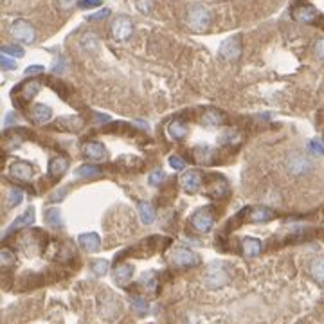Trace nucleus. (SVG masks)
<instances>
[{"instance_id": "24", "label": "nucleus", "mask_w": 324, "mask_h": 324, "mask_svg": "<svg viewBox=\"0 0 324 324\" xmlns=\"http://www.w3.org/2000/svg\"><path fill=\"white\" fill-rule=\"evenodd\" d=\"M43 218L47 221V225H51L52 229H58L61 225V211L58 207H49L43 211Z\"/></svg>"}, {"instance_id": "1", "label": "nucleus", "mask_w": 324, "mask_h": 324, "mask_svg": "<svg viewBox=\"0 0 324 324\" xmlns=\"http://www.w3.org/2000/svg\"><path fill=\"white\" fill-rule=\"evenodd\" d=\"M186 22H188L189 29L197 31V33H202V31H207L209 25H211V13L204 5H193L188 11Z\"/></svg>"}, {"instance_id": "35", "label": "nucleus", "mask_w": 324, "mask_h": 324, "mask_svg": "<svg viewBox=\"0 0 324 324\" xmlns=\"http://www.w3.org/2000/svg\"><path fill=\"white\" fill-rule=\"evenodd\" d=\"M81 43H83V47H87V49H96L98 47V38H96L94 33H89L81 38Z\"/></svg>"}, {"instance_id": "6", "label": "nucleus", "mask_w": 324, "mask_h": 324, "mask_svg": "<svg viewBox=\"0 0 324 324\" xmlns=\"http://www.w3.org/2000/svg\"><path fill=\"white\" fill-rule=\"evenodd\" d=\"M7 175L11 179L18 180V182H29L33 179L34 169L31 164L24 162V160H16V162H11L9 168H7Z\"/></svg>"}, {"instance_id": "13", "label": "nucleus", "mask_w": 324, "mask_h": 324, "mask_svg": "<svg viewBox=\"0 0 324 324\" xmlns=\"http://www.w3.org/2000/svg\"><path fill=\"white\" fill-rule=\"evenodd\" d=\"M83 155L87 157L89 160H103L107 157V150H105V146L98 141H89L83 144Z\"/></svg>"}, {"instance_id": "3", "label": "nucleus", "mask_w": 324, "mask_h": 324, "mask_svg": "<svg viewBox=\"0 0 324 324\" xmlns=\"http://www.w3.org/2000/svg\"><path fill=\"white\" fill-rule=\"evenodd\" d=\"M9 33H11V36L16 40V42L25 43V45L33 43L34 40H36L34 27L29 24V22H25V20H16V22H13V25H11V29H9Z\"/></svg>"}, {"instance_id": "39", "label": "nucleus", "mask_w": 324, "mask_h": 324, "mask_svg": "<svg viewBox=\"0 0 324 324\" xmlns=\"http://www.w3.org/2000/svg\"><path fill=\"white\" fill-rule=\"evenodd\" d=\"M16 67V61L11 60V58H7L5 54H2V69H5V71H11V69H14Z\"/></svg>"}, {"instance_id": "12", "label": "nucleus", "mask_w": 324, "mask_h": 324, "mask_svg": "<svg viewBox=\"0 0 324 324\" xmlns=\"http://www.w3.org/2000/svg\"><path fill=\"white\" fill-rule=\"evenodd\" d=\"M180 186L189 193L198 191V189L202 188V175L198 173V171H195V169L186 171V173L180 177Z\"/></svg>"}, {"instance_id": "8", "label": "nucleus", "mask_w": 324, "mask_h": 324, "mask_svg": "<svg viewBox=\"0 0 324 324\" xmlns=\"http://www.w3.org/2000/svg\"><path fill=\"white\" fill-rule=\"evenodd\" d=\"M191 225L195 230L206 234V232H209V230L213 229V225H215V216L207 211V209H200V211H197L191 216Z\"/></svg>"}, {"instance_id": "40", "label": "nucleus", "mask_w": 324, "mask_h": 324, "mask_svg": "<svg viewBox=\"0 0 324 324\" xmlns=\"http://www.w3.org/2000/svg\"><path fill=\"white\" fill-rule=\"evenodd\" d=\"M315 54H317L319 60L324 61V38L317 40V43H315Z\"/></svg>"}, {"instance_id": "22", "label": "nucleus", "mask_w": 324, "mask_h": 324, "mask_svg": "<svg viewBox=\"0 0 324 324\" xmlns=\"http://www.w3.org/2000/svg\"><path fill=\"white\" fill-rule=\"evenodd\" d=\"M137 211H139V216H141L142 223H146V225H151V223L155 221V209H153L148 202L137 204Z\"/></svg>"}, {"instance_id": "31", "label": "nucleus", "mask_w": 324, "mask_h": 324, "mask_svg": "<svg viewBox=\"0 0 324 324\" xmlns=\"http://www.w3.org/2000/svg\"><path fill=\"white\" fill-rule=\"evenodd\" d=\"M22 198H24V195H22L20 189H11L9 195H7V207L18 206V204L22 202Z\"/></svg>"}, {"instance_id": "26", "label": "nucleus", "mask_w": 324, "mask_h": 324, "mask_svg": "<svg viewBox=\"0 0 324 324\" xmlns=\"http://www.w3.org/2000/svg\"><path fill=\"white\" fill-rule=\"evenodd\" d=\"M240 133L236 132V130H230V128H227V130H223V132L218 135V142L220 144H227V146H232V144H238L240 142Z\"/></svg>"}, {"instance_id": "45", "label": "nucleus", "mask_w": 324, "mask_h": 324, "mask_svg": "<svg viewBox=\"0 0 324 324\" xmlns=\"http://www.w3.org/2000/svg\"><path fill=\"white\" fill-rule=\"evenodd\" d=\"M11 122H13V113H7V119H5V126H9Z\"/></svg>"}, {"instance_id": "33", "label": "nucleus", "mask_w": 324, "mask_h": 324, "mask_svg": "<svg viewBox=\"0 0 324 324\" xmlns=\"http://www.w3.org/2000/svg\"><path fill=\"white\" fill-rule=\"evenodd\" d=\"M135 7L142 14H150L153 9V0H135Z\"/></svg>"}, {"instance_id": "19", "label": "nucleus", "mask_w": 324, "mask_h": 324, "mask_svg": "<svg viewBox=\"0 0 324 324\" xmlns=\"http://www.w3.org/2000/svg\"><path fill=\"white\" fill-rule=\"evenodd\" d=\"M33 220H34V209L31 207V209H27V211H25L22 216H18V218H16V221H13V223H11L9 229L5 230V236L13 234L16 229H22V227L31 225V223H33Z\"/></svg>"}, {"instance_id": "17", "label": "nucleus", "mask_w": 324, "mask_h": 324, "mask_svg": "<svg viewBox=\"0 0 324 324\" xmlns=\"http://www.w3.org/2000/svg\"><path fill=\"white\" fill-rule=\"evenodd\" d=\"M31 117H33L38 124H43V122H47L49 119L52 117V108L45 103L34 105L33 110H31Z\"/></svg>"}, {"instance_id": "10", "label": "nucleus", "mask_w": 324, "mask_h": 324, "mask_svg": "<svg viewBox=\"0 0 324 324\" xmlns=\"http://www.w3.org/2000/svg\"><path fill=\"white\" fill-rule=\"evenodd\" d=\"M243 215L249 218L250 223H265V221H270L274 220V211L272 209H268V207H252V209H245Z\"/></svg>"}, {"instance_id": "4", "label": "nucleus", "mask_w": 324, "mask_h": 324, "mask_svg": "<svg viewBox=\"0 0 324 324\" xmlns=\"http://www.w3.org/2000/svg\"><path fill=\"white\" fill-rule=\"evenodd\" d=\"M112 38L115 42H124L128 38L132 36L133 33V22L128 16H117V18L112 22Z\"/></svg>"}, {"instance_id": "29", "label": "nucleus", "mask_w": 324, "mask_h": 324, "mask_svg": "<svg viewBox=\"0 0 324 324\" xmlns=\"http://www.w3.org/2000/svg\"><path fill=\"white\" fill-rule=\"evenodd\" d=\"M99 173H101L99 168L89 166V164H85V166H81V168L76 169V175H78V177H96V175H99Z\"/></svg>"}, {"instance_id": "2", "label": "nucleus", "mask_w": 324, "mask_h": 324, "mask_svg": "<svg viewBox=\"0 0 324 324\" xmlns=\"http://www.w3.org/2000/svg\"><path fill=\"white\" fill-rule=\"evenodd\" d=\"M204 281L209 288H221L223 285H227L229 281V274L223 268V265L220 263H211L206 268V274H204Z\"/></svg>"}, {"instance_id": "5", "label": "nucleus", "mask_w": 324, "mask_h": 324, "mask_svg": "<svg viewBox=\"0 0 324 324\" xmlns=\"http://www.w3.org/2000/svg\"><path fill=\"white\" fill-rule=\"evenodd\" d=\"M171 261L177 267H195L200 263V258L197 252H193L188 247H175L171 252Z\"/></svg>"}, {"instance_id": "28", "label": "nucleus", "mask_w": 324, "mask_h": 324, "mask_svg": "<svg viewBox=\"0 0 324 324\" xmlns=\"http://www.w3.org/2000/svg\"><path fill=\"white\" fill-rule=\"evenodd\" d=\"M308 151L315 157H323L324 155V142L319 141V139H312V141H308Z\"/></svg>"}, {"instance_id": "16", "label": "nucleus", "mask_w": 324, "mask_h": 324, "mask_svg": "<svg viewBox=\"0 0 324 324\" xmlns=\"http://www.w3.org/2000/svg\"><path fill=\"white\" fill-rule=\"evenodd\" d=\"M193 159L197 164H213L215 162V151L209 146H198L193 150Z\"/></svg>"}, {"instance_id": "20", "label": "nucleus", "mask_w": 324, "mask_h": 324, "mask_svg": "<svg viewBox=\"0 0 324 324\" xmlns=\"http://www.w3.org/2000/svg\"><path fill=\"white\" fill-rule=\"evenodd\" d=\"M168 133L173 141H182L184 137L188 135V124L182 122L180 119H175L168 124Z\"/></svg>"}, {"instance_id": "23", "label": "nucleus", "mask_w": 324, "mask_h": 324, "mask_svg": "<svg viewBox=\"0 0 324 324\" xmlns=\"http://www.w3.org/2000/svg\"><path fill=\"white\" fill-rule=\"evenodd\" d=\"M223 122V115H221V112H218V110H215V108H209V110H206L202 115V124H206V126H218V124H221Z\"/></svg>"}, {"instance_id": "14", "label": "nucleus", "mask_w": 324, "mask_h": 324, "mask_svg": "<svg viewBox=\"0 0 324 324\" xmlns=\"http://www.w3.org/2000/svg\"><path fill=\"white\" fill-rule=\"evenodd\" d=\"M132 276H133V267L128 263H121L117 267L113 268V279L117 285H128V283L132 281Z\"/></svg>"}, {"instance_id": "32", "label": "nucleus", "mask_w": 324, "mask_h": 324, "mask_svg": "<svg viewBox=\"0 0 324 324\" xmlns=\"http://www.w3.org/2000/svg\"><path fill=\"white\" fill-rule=\"evenodd\" d=\"M2 52H4L5 56H13V58L24 56V49L16 47V45H5V47H2Z\"/></svg>"}, {"instance_id": "38", "label": "nucleus", "mask_w": 324, "mask_h": 324, "mask_svg": "<svg viewBox=\"0 0 324 324\" xmlns=\"http://www.w3.org/2000/svg\"><path fill=\"white\" fill-rule=\"evenodd\" d=\"M78 5H80L81 9H92V7L101 5V0H80Z\"/></svg>"}, {"instance_id": "44", "label": "nucleus", "mask_w": 324, "mask_h": 324, "mask_svg": "<svg viewBox=\"0 0 324 324\" xmlns=\"http://www.w3.org/2000/svg\"><path fill=\"white\" fill-rule=\"evenodd\" d=\"M74 4H76V0H60V7H61V9H71Z\"/></svg>"}, {"instance_id": "43", "label": "nucleus", "mask_w": 324, "mask_h": 324, "mask_svg": "<svg viewBox=\"0 0 324 324\" xmlns=\"http://www.w3.org/2000/svg\"><path fill=\"white\" fill-rule=\"evenodd\" d=\"M63 197H65V189H58L56 193H52L51 197H49V200H51V202H56V200H61Z\"/></svg>"}, {"instance_id": "41", "label": "nucleus", "mask_w": 324, "mask_h": 324, "mask_svg": "<svg viewBox=\"0 0 324 324\" xmlns=\"http://www.w3.org/2000/svg\"><path fill=\"white\" fill-rule=\"evenodd\" d=\"M108 14H110V9H101L94 14H89V20H101V18H107Z\"/></svg>"}, {"instance_id": "42", "label": "nucleus", "mask_w": 324, "mask_h": 324, "mask_svg": "<svg viewBox=\"0 0 324 324\" xmlns=\"http://www.w3.org/2000/svg\"><path fill=\"white\" fill-rule=\"evenodd\" d=\"M42 72H43V67L42 65H33V67H27V69H25V76L42 74Z\"/></svg>"}, {"instance_id": "11", "label": "nucleus", "mask_w": 324, "mask_h": 324, "mask_svg": "<svg viewBox=\"0 0 324 324\" xmlns=\"http://www.w3.org/2000/svg\"><path fill=\"white\" fill-rule=\"evenodd\" d=\"M292 16L297 20V22H301V24H314V22H317V18H319V11L315 9L314 5H299V7H296V9L292 11Z\"/></svg>"}, {"instance_id": "18", "label": "nucleus", "mask_w": 324, "mask_h": 324, "mask_svg": "<svg viewBox=\"0 0 324 324\" xmlns=\"http://www.w3.org/2000/svg\"><path fill=\"white\" fill-rule=\"evenodd\" d=\"M261 249H263V245H261V241L258 238H245L241 241V252L247 258H256L261 252Z\"/></svg>"}, {"instance_id": "36", "label": "nucleus", "mask_w": 324, "mask_h": 324, "mask_svg": "<svg viewBox=\"0 0 324 324\" xmlns=\"http://www.w3.org/2000/svg\"><path fill=\"white\" fill-rule=\"evenodd\" d=\"M0 261H2V267H9L11 263H14V254L9 249H2L0 254Z\"/></svg>"}, {"instance_id": "15", "label": "nucleus", "mask_w": 324, "mask_h": 324, "mask_svg": "<svg viewBox=\"0 0 324 324\" xmlns=\"http://www.w3.org/2000/svg\"><path fill=\"white\" fill-rule=\"evenodd\" d=\"M78 241H80L81 249L89 250V252H96V250H99V247H101V240H99V236L96 234V232H85V234H80Z\"/></svg>"}, {"instance_id": "27", "label": "nucleus", "mask_w": 324, "mask_h": 324, "mask_svg": "<svg viewBox=\"0 0 324 324\" xmlns=\"http://www.w3.org/2000/svg\"><path fill=\"white\" fill-rule=\"evenodd\" d=\"M90 268H92V272L96 274L98 277L105 276V274L108 272V268H110V265H108L107 259H96V261H92V265H90Z\"/></svg>"}, {"instance_id": "21", "label": "nucleus", "mask_w": 324, "mask_h": 324, "mask_svg": "<svg viewBox=\"0 0 324 324\" xmlns=\"http://www.w3.org/2000/svg\"><path fill=\"white\" fill-rule=\"evenodd\" d=\"M69 169V160L65 159V157H54V159L49 162V175L51 177H61V175H65V171Z\"/></svg>"}, {"instance_id": "37", "label": "nucleus", "mask_w": 324, "mask_h": 324, "mask_svg": "<svg viewBox=\"0 0 324 324\" xmlns=\"http://www.w3.org/2000/svg\"><path fill=\"white\" fill-rule=\"evenodd\" d=\"M169 164H171V168H173V169H177V171L186 168V162H184V159L180 155H171V157H169Z\"/></svg>"}, {"instance_id": "34", "label": "nucleus", "mask_w": 324, "mask_h": 324, "mask_svg": "<svg viewBox=\"0 0 324 324\" xmlns=\"http://www.w3.org/2000/svg\"><path fill=\"white\" fill-rule=\"evenodd\" d=\"M164 177H166V173L162 171V169H155V171L150 175L148 182H150L151 186H160V184L164 182Z\"/></svg>"}, {"instance_id": "9", "label": "nucleus", "mask_w": 324, "mask_h": 324, "mask_svg": "<svg viewBox=\"0 0 324 324\" xmlns=\"http://www.w3.org/2000/svg\"><path fill=\"white\" fill-rule=\"evenodd\" d=\"M310 169V160L301 153H292L287 160V171L292 177H301Z\"/></svg>"}, {"instance_id": "25", "label": "nucleus", "mask_w": 324, "mask_h": 324, "mask_svg": "<svg viewBox=\"0 0 324 324\" xmlns=\"http://www.w3.org/2000/svg\"><path fill=\"white\" fill-rule=\"evenodd\" d=\"M310 274L315 281L324 283V256L321 258H315L310 263Z\"/></svg>"}, {"instance_id": "30", "label": "nucleus", "mask_w": 324, "mask_h": 324, "mask_svg": "<svg viewBox=\"0 0 324 324\" xmlns=\"http://www.w3.org/2000/svg\"><path fill=\"white\" fill-rule=\"evenodd\" d=\"M132 308L139 315H144L146 312H148V305H146V301L142 299V297H139V296L132 297Z\"/></svg>"}, {"instance_id": "7", "label": "nucleus", "mask_w": 324, "mask_h": 324, "mask_svg": "<svg viewBox=\"0 0 324 324\" xmlns=\"http://www.w3.org/2000/svg\"><path fill=\"white\" fill-rule=\"evenodd\" d=\"M241 54V40L240 36H230L220 45V56L225 61L238 60Z\"/></svg>"}]
</instances>
